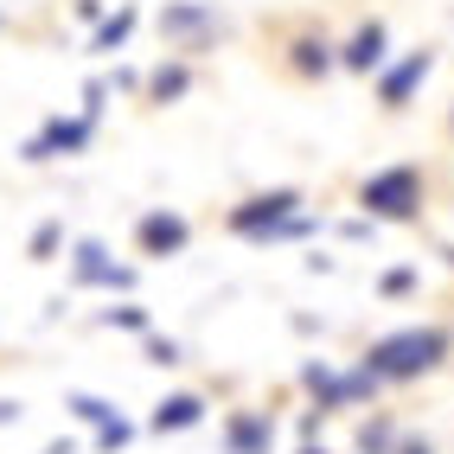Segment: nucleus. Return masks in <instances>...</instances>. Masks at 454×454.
Listing matches in <instances>:
<instances>
[{
    "mask_svg": "<svg viewBox=\"0 0 454 454\" xmlns=\"http://www.w3.org/2000/svg\"><path fill=\"white\" fill-rule=\"evenodd\" d=\"M448 326H403V333H384V340L365 346V372L372 384H410L422 372H435L442 358H448Z\"/></svg>",
    "mask_w": 454,
    "mask_h": 454,
    "instance_id": "obj_1",
    "label": "nucleus"
},
{
    "mask_svg": "<svg viewBox=\"0 0 454 454\" xmlns=\"http://www.w3.org/2000/svg\"><path fill=\"white\" fill-rule=\"evenodd\" d=\"M358 205H365V218H416V205H422V173L416 167H384L372 173L365 186H358Z\"/></svg>",
    "mask_w": 454,
    "mask_h": 454,
    "instance_id": "obj_2",
    "label": "nucleus"
},
{
    "mask_svg": "<svg viewBox=\"0 0 454 454\" xmlns=\"http://www.w3.org/2000/svg\"><path fill=\"white\" fill-rule=\"evenodd\" d=\"M90 141H97V122H90V115H45V122H39V135L20 147V160H26V167L71 160V154H83Z\"/></svg>",
    "mask_w": 454,
    "mask_h": 454,
    "instance_id": "obj_3",
    "label": "nucleus"
},
{
    "mask_svg": "<svg viewBox=\"0 0 454 454\" xmlns=\"http://www.w3.org/2000/svg\"><path fill=\"white\" fill-rule=\"evenodd\" d=\"M71 282H77V288L129 294V288H135V269H129V262H115L103 237H77V244H71Z\"/></svg>",
    "mask_w": 454,
    "mask_h": 454,
    "instance_id": "obj_4",
    "label": "nucleus"
},
{
    "mask_svg": "<svg viewBox=\"0 0 454 454\" xmlns=\"http://www.w3.org/2000/svg\"><path fill=\"white\" fill-rule=\"evenodd\" d=\"M294 211H301V192H294V186H276V192H256L250 205H237V211H231V231L269 244V237H276V231L294 218Z\"/></svg>",
    "mask_w": 454,
    "mask_h": 454,
    "instance_id": "obj_5",
    "label": "nucleus"
},
{
    "mask_svg": "<svg viewBox=\"0 0 454 454\" xmlns=\"http://www.w3.org/2000/svg\"><path fill=\"white\" fill-rule=\"evenodd\" d=\"M301 384H308L314 397H320V416H326V410H340V403H365L372 390H378V384H372L365 372H352V378H340L333 365H308V372H301Z\"/></svg>",
    "mask_w": 454,
    "mask_h": 454,
    "instance_id": "obj_6",
    "label": "nucleus"
},
{
    "mask_svg": "<svg viewBox=\"0 0 454 454\" xmlns=\"http://www.w3.org/2000/svg\"><path fill=\"white\" fill-rule=\"evenodd\" d=\"M429 71H435V51H410V58H397V65L378 77V103H384V109H403L416 90L429 83Z\"/></svg>",
    "mask_w": 454,
    "mask_h": 454,
    "instance_id": "obj_7",
    "label": "nucleus"
},
{
    "mask_svg": "<svg viewBox=\"0 0 454 454\" xmlns=\"http://www.w3.org/2000/svg\"><path fill=\"white\" fill-rule=\"evenodd\" d=\"M186 237H192V224L179 218V211H147V218L135 224V244L147 256H179V250H186Z\"/></svg>",
    "mask_w": 454,
    "mask_h": 454,
    "instance_id": "obj_8",
    "label": "nucleus"
},
{
    "mask_svg": "<svg viewBox=\"0 0 454 454\" xmlns=\"http://www.w3.org/2000/svg\"><path fill=\"white\" fill-rule=\"evenodd\" d=\"M199 422H205V397H199V390H173V397L154 403L147 429H154V435H186V429H199Z\"/></svg>",
    "mask_w": 454,
    "mask_h": 454,
    "instance_id": "obj_9",
    "label": "nucleus"
},
{
    "mask_svg": "<svg viewBox=\"0 0 454 454\" xmlns=\"http://www.w3.org/2000/svg\"><path fill=\"white\" fill-rule=\"evenodd\" d=\"M224 448L231 454H276V422H269L262 410H237L224 422Z\"/></svg>",
    "mask_w": 454,
    "mask_h": 454,
    "instance_id": "obj_10",
    "label": "nucleus"
},
{
    "mask_svg": "<svg viewBox=\"0 0 454 454\" xmlns=\"http://www.w3.org/2000/svg\"><path fill=\"white\" fill-rule=\"evenodd\" d=\"M211 26H218L211 0H173V7L160 13V33L167 39H192V33H211Z\"/></svg>",
    "mask_w": 454,
    "mask_h": 454,
    "instance_id": "obj_11",
    "label": "nucleus"
},
{
    "mask_svg": "<svg viewBox=\"0 0 454 454\" xmlns=\"http://www.w3.org/2000/svg\"><path fill=\"white\" fill-rule=\"evenodd\" d=\"M135 26H141V13H135V7L103 13V20H97V33H90V51H103V58H109V51H122V45L135 39Z\"/></svg>",
    "mask_w": 454,
    "mask_h": 454,
    "instance_id": "obj_12",
    "label": "nucleus"
},
{
    "mask_svg": "<svg viewBox=\"0 0 454 454\" xmlns=\"http://www.w3.org/2000/svg\"><path fill=\"white\" fill-rule=\"evenodd\" d=\"M384 39H390V33H384L378 20H372V26H358L352 45L340 51V58H346V71H378V65H384Z\"/></svg>",
    "mask_w": 454,
    "mask_h": 454,
    "instance_id": "obj_13",
    "label": "nucleus"
},
{
    "mask_svg": "<svg viewBox=\"0 0 454 454\" xmlns=\"http://www.w3.org/2000/svg\"><path fill=\"white\" fill-rule=\"evenodd\" d=\"M65 410L83 422L90 435H97V429H109V422H122V410H115L109 397H90V390H71V397H65Z\"/></svg>",
    "mask_w": 454,
    "mask_h": 454,
    "instance_id": "obj_14",
    "label": "nucleus"
},
{
    "mask_svg": "<svg viewBox=\"0 0 454 454\" xmlns=\"http://www.w3.org/2000/svg\"><path fill=\"white\" fill-rule=\"evenodd\" d=\"M186 83H192L186 65H160L154 77H147V97H154V103H173V97H186Z\"/></svg>",
    "mask_w": 454,
    "mask_h": 454,
    "instance_id": "obj_15",
    "label": "nucleus"
},
{
    "mask_svg": "<svg viewBox=\"0 0 454 454\" xmlns=\"http://www.w3.org/2000/svg\"><path fill=\"white\" fill-rule=\"evenodd\" d=\"M58 244H65V224L45 218V224L33 231V262H51V256H58Z\"/></svg>",
    "mask_w": 454,
    "mask_h": 454,
    "instance_id": "obj_16",
    "label": "nucleus"
},
{
    "mask_svg": "<svg viewBox=\"0 0 454 454\" xmlns=\"http://www.w3.org/2000/svg\"><path fill=\"white\" fill-rule=\"evenodd\" d=\"M90 442H97V454H115V448H129V442H135V422L122 416V422H109V429H97Z\"/></svg>",
    "mask_w": 454,
    "mask_h": 454,
    "instance_id": "obj_17",
    "label": "nucleus"
},
{
    "mask_svg": "<svg viewBox=\"0 0 454 454\" xmlns=\"http://www.w3.org/2000/svg\"><path fill=\"white\" fill-rule=\"evenodd\" d=\"M294 65L314 77V71H326V65H333V51H326L320 39H301V45H294Z\"/></svg>",
    "mask_w": 454,
    "mask_h": 454,
    "instance_id": "obj_18",
    "label": "nucleus"
},
{
    "mask_svg": "<svg viewBox=\"0 0 454 454\" xmlns=\"http://www.w3.org/2000/svg\"><path fill=\"white\" fill-rule=\"evenodd\" d=\"M97 320H103V326H122V333H147V314L129 308V301H122V308H103Z\"/></svg>",
    "mask_w": 454,
    "mask_h": 454,
    "instance_id": "obj_19",
    "label": "nucleus"
},
{
    "mask_svg": "<svg viewBox=\"0 0 454 454\" xmlns=\"http://www.w3.org/2000/svg\"><path fill=\"white\" fill-rule=\"evenodd\" d=\"M365 454H390V422H365V435H358Z\"/></svg>",
    "mask_w": 454,
    "mask_h": 454,
    "instance_id": "obj_20",
    "label": "nucleus"
},
{
    "mask_svg": "<svg viewBox=\"0 0 454 454\" xmlns=\"http://www.w3.org/2000/svg\"><path fill=\"white\" fill-rule=\"evenodd\" d=\"M147 358H154V365H179V346L173 340H147Z\"/></svg>",
    "mask_w": 454,
    "mask_h": 454,
    "instance_id": "obj_21",
    "label": "nucleus"
},
{
    "mask_svg": "<svg viewBox=\"0 0 454 454\" xmlns=\"http://www.w3.org/2000/svg\"><path fill=\"white\" fill-rule=\"evenodd\" d=\"M410 288H416L410 269H390V276H384V294H410Z\"/></svg>",
    "mask_w": 454,
    "mask_h": 454,
    "instance_id": "obj_22",
    "label": "nucleus"
},
{
    "mask_svg": "<svg viewBox=\"0 0 454 454\" xmlns=\"http://www.w3.org/2000/svg\"><path fill=\"white\" fill-rule=\"evenodd\" d=\"M77 20H90V26H97V20H103V0H77Z\"/></svg>",
    "mask_w": 454,
    "mask_h": 454,
    "instance_id": "obj_23",
    "label": "nucleus"
},
{
    "mask_svg": "<svg viewBox=\"0 0 454 454\" xmlns=\"http://www.w3.org/2000/svg\"><path fill=\"white\" fill-rule=\"evenodd\" d=\"M13 422H20V403H13V397H0V429H13Z\"/></svg>",
    "mask_w": 454,
    "mask_h": 454,
    "instance_id": "obj_24",
    "label": "nucleus"
},
{
    "mask_svg": "<svg viewBox=\"0 0 454 454\" xmlns=\"http://www.w3.org/2000/svg\"><path fill=\"white\" fill-rule=\"evenodd\" d=\"M390 454H435L429 442H403V448H390Z\"/></svg>",
    "mask_w": 454,
    "mask_h": 454,
    "instance_id": "obj_25",
    "label": "nucleus"
},
{
    "mask_svg": "<svg viewBox=\"0 0 454 454\" xmlns=\"http://www.w3.org/2000/svg\"><path fill=\"white\" fill-rule=\"evenodd\" d=\"M45 454H77V442H51V448H45Z\"/></svg>",
    "mask_w": 454,
    "mask_h": 454,
    "instance_id": "obj_26",
    "label": "nucleus"
},
{
    "mask_svg": "<svg viewBox=\"0 0 454 454\" xmlns=\"http://www.w3.org/2000/svg\"><path fill=\"white\" fill-rule=\"evenodd\" d=\"M0 33H7V7H0Z\"/></svg>",
    "mask_w": 454,
    "mask_h": 454,
    "instance_id": "obj_27",
    "label": "nucleus"
}]
</instances>
